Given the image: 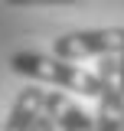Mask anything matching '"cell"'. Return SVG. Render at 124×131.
Masks as SVG:
<instances>
[{"instance_id":"cell-4","label":"cell","mask_w":124,"mask_h":131,"mask_svg":"<svg viewBox=\"0 0 124 131\" xmlns=\"http://www.w3.org/2000/svg\"><path fill=\"white\" fill-rule=\"evenodd\" d=\"M43 115H46V89L39 82H33V85H26L13 98V105H10L7 121L0 125V131H33Z\"/></svg>"},{"instance_id":"cell-1","label":"cell","mask_w":124,"mask_h":131,"mask_svg":"<svg viewBox=\"0 0 124 131\" xmlns=\"http://www.w3.org/2000/svg\"><path fill=\"white\" fill-rule=\"evenodd\" d=\"M10 69L30 82L52 85V89H62V92H75V95H85V98H98V92H101L98 72H88V69L75 66L72 59L56 56V52L20 49V52L10 56Z\"/></svg>"},{"instance_id":"cell-6","label":"cell","mask_w":124,"mask_h":131,"mask_svg":"<svg viewBox=\"0 0 124 131\" xmlns=\"http://www.w3.org/2000/svg\"><path fill=\"white\" fill-rule=\"evenodd\" d=\"M10 7H69L78 0H7Z\"/></svg>"},{"instance_id":"cell-7","label":"cell","mask_w":124,"mask_h":131,"mask_svg":"<svg viewBox=\"0 0 124 131\" xmlns=\"http://www.w3.org/2000/svg\"><path fill=\"white\" fill-rule=\"evenodd\" d=\"M33 131H56V121H52L49 115H43V118L36 121V128H33Z\"/></svg>"},{"instance_id":"cell-5","label":"cell","mask_w":124,"mask_h":131,"mask_svg":"<svg viewBox=\"0 0 124 131\" xmlns=\"http://www.w3.org/2000/svg\"><path fill=\"white\" fill-rule=\"evenodd\" d=\"M46 115L56 121L59 131H98L95 115H88L78 102L65 95V92H46Z\"/></svg>"},{"instance_id":"cell-3","label":"cell","mask_w":124,"mask_h":131,"mask_svg":"<svg viewBox=\"0 0 124 131\" xmlns=\"http://www.w3.org/2000/svg\"><path fill=\"white\" fill-rule=\"evenodd\" d=\"M95 72L101 79V92L95 98L98 102V112H95L98 131H124V89L118 82V72H114V52L101 56Z\"/></svg>"},{"instance_id":"cell-2","label":"cell","mask_w":124,"mask_h":131,"mask_svg":"<svg viewBox=\"0 0 124 131\" xmlns=\"http://www.w3.org/2000/svg\"><path fill=\"white\" fill-rule=\"evenodd\" d=\"M124 49V26H101V30H72L52 39V52L62 59H101Z\"/></svg>"}]
</instances>
